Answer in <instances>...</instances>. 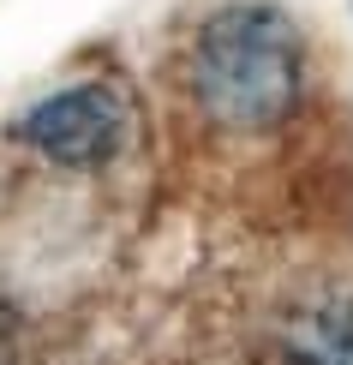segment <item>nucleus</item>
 <instances>
[{"mask_svg":"<svg viewBox=\"0 0 353 365\" xmlns=\"http://www.w3.org/2000/svg\"><path fill=\"white\" fill-rule=\"evenodd\" d=\"M300 30L275 6H222L198 30L192 96L227 132H270L300 102Z\"/></svg>","mask_w":353,"mask_h":365,"instance_id":"f257e3e1","label":"nucleus"},{"mask_svg":"<svg viewBox=\"0 0 353 365\" xmlns=\"http://www.w3.org/2000/svg\"><path fill=\"white\" fill-rule=\"evenodd\" d=\"M19 138L60 168H102L126 144V102L108 84H72L19 120Z\"/></svg>","mask_w":353,"mask_h":365,"instance_id":"f03ea898","label":"nucleus"},{"mask_svg":"<svg viewBox=\"0 0 353 365\" xmlns=\"http://www.w3.org/2000/svg\"><path fill=\"white\" fill-rule=\"evenodd\" d=\"M287 354L294 365H353V299L305 306L287 324Z\"/></svg>","mask_w":353,"mask_h":365,"instance_id":"7ed1b4c3","label":"nucleus"},{"mask_svg":"<svg viewBox=\"0 0 353 365\" xmlns=\"http://www.w3.org/2000/svg\"><path fill=\"white\" fill-rule=\"evenodd\" d=\"M0 365H12V317L0 312Z\"/></svg>","mask_w":353,"mask_h":365,"instance_id":"20e7f679","label":"nucleus"}]
</instances>
